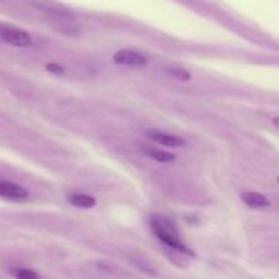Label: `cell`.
Here are the masks:
<instances>
[{
  "label": "cell",
  "mask_w": 279,
  "mask_h": 279,
  "mask_svg": "<svg viewBox=\"0 0 279 279\" xmlns=\"http://www.w3.org/2000/svg\"><path fill=\"white\" fill-rule=\"evenodd\" d=\"M150 229L153 231L154 236L158 238L161 243L167 245L169 248L185 253V255H189V256H194V252L181 241L175 223L170 219H167L166 216L154 214L150 218Z\"/></svg>",
  "instance_id": "cell-1"
},
{
  "label": "cell",
  "mask_w": 279,
  "mask_h": 279,
  "mask_svg": "<svg viewBox=\"0 0 279 279\" xmlns=\"http://www.w3.org/2000/svg\"><path fill=\"white\" fill-rule=\"evenodd\" d=\"M167 74L170 77L175 78V79H177V81H181V82L191 81V74L187 70L180 68V67H170V68H167Z\"/></svg>",
  "instance_id": "cell-10"
},
{
  "label": "cell",
  "mask_w": 279,
  "mask_h": 279,
  "mask_svg": "<svg viewBox=\"0 0 279 279\" xmlns=\"http://www.w3.org/2000/svg\"><path fill=\"white\" fill-rule=\"evenodd\" d=\"M278 182H279V177H278Z\"/></svg>",
  "instance_id": "cell-12"
},
{
  "label": "cell",
  "mask_w": 279,
  "mask_h": 279,
  "mask_svg": "<svg viewBox=\"0 0 279 279\" xmlns=\"http://www.w3.org/2000/svg\"><path fill=\"white\" fill-rule=\"evenodd\" d=\"M0 196L11 200H23V199H28L29 192L28 189L14 182L0 181Z\"/></svg>",
  "instance_id": "cell-4"
},
{
  "label": "cell",
  "mask_w": 279,
  "mask_h": 279,
  "mask_svg": "<svg viewBox=\"0 0 279 279\" xmlns=\"http://www.w3.org/2000/svg\"><path fill=\"white\" fill-rule=\"evenodd\" d=\"M68 202L79 209H91L97 204L93 196L84 195V194H71L68 195Z\"/></svg>",
  "instance_id": "cell-7"
},
{
  "label": "cell",
  "mask_w": 279,
  "mask_h": 279,
  "mask_svg": "<svg viewBox=\"0 0 279 279\" xmlns=\"http://www.w3.org/2000/svg\"><path fill=\"white\" fill-rule=\"evenodd\" d=\"M0 40L14 47H28L32 44L29 33L13 26H0Z\"/></svg>",
  "instance_id": "cell-2"
},
{
  "label": "cell",
  "mask_w": 279,
  "mask_h": 279,
  "mask_svg": "<svg viewBox=\"0 0 279 279\" xmlns=\"http://www.w3.org/2000/svg\"><path fill=\"white\" fill-rule=\"evenodd\" d=\"M45 68L49 71V72H52V74H56V75H62L64 72V68L60 66V64L57 63H48L45 66Z\"/></svg>",
  "instance_id": "cell-11"
},
{
  "label": "cell",
  "mask_w": 279,
  "mask_h": 279,
  "mask_svg": "<svg viewBox=\"0 0 279 279\" xmlns=\"http://www.w3.org/2000/svg\"><path fill=\"white\" fill-rule=\"evenodd\" d=\"M241 200L251 209H263V207H268L271 204L264 195H262L259 192H243Z\"/></svg>",
  "instance_id": "cell-6"
},
{
  "label": "cell",
  "mask_w": 279,
  "mask_h": 279,
  "mask_svg": "<svg viewBox=\"0 0 279 279\" xmlns=\"http://www.w3.org/2000/svg\"><path fill=\"white\" fill-rule=\"evenodd\" d=\"M147 136L154 142L160 143L162 146L167 147H182L185 146V142L180 136H175L170 133L160 132V131H147Z\"/></svg>",
  "instance_id": "cell-5"
},
{
  "label": "cell",
  "mask_w": 279,
  "mask_h": 279,
  "mask_svg": "<svg viewBox=\"0 0 279 279\" xmlns=\"http://www.w3.org/2000/svg\"><path fill=\"white\" fill-rule=\"evenodd\" d=\"M113 60L116 64L121 66H145L147 63L146 56L132 49H120L115 53Z\"/></svg>",
  "instance_id": "cell-3"
},
{
  "label": "cell",
  "mask_w": 279,
  "mask_h": 279,
  "mask_svg": "<svg viewBox=\"0 0 279 279\" xmlns=\"http://www.w3.org/2000/svg\"><path fill=\"white\" fill-rule=\"evenodd\" d=\"M10 272L15 279H41V277L30 268H11Z\"/></svg>",
  "instance_id": "cell-9"
},
{
  "label": "cell",
  "mask_w": 279,
  "mask_h": 279,
  "mask_svg": "<svg viewBox=\"0 0 279 279\" xmlns=\"http://www.w3.org/2000/svg\"><path fill=\"white\" fill-rule=\"evenodd\" d=\"M143 153L148 155L150 158L158 161V162H173L176 160V157L173 154L162 151V150H157V148H151V147H145Z\"/></svg>",
  "instance_id": "cell-8"
}]
</instances>
